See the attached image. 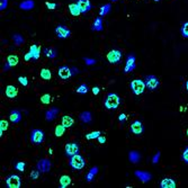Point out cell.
I'll return each instance as SVG.
<instances>
[{
    "mask_svg": "<svg viewBox=\"0 0 188 188\" xmlns=\"http://www.w3.org/2000/svg\"><path fill=\"white\" fill-rule=\"evenodd\" d=\"M119 104H121V98H119V96L115 93L108 94L104 101L105 108H106V109H109V110L116 109V108L119 106Z\"/></svg>",
    "mask_w": 188,
    "mask_h": 188,
    "instance_id": "obj_1",
    "label": "cell"
},
{
    "mask_svg": "<svg viewBox=\"0 0 188 188\" xmlns=\"http://www.w3.org/2000/svg\"><path fill=\"white\" fill-rule=\"evenodd\" d=\"M69 165H70V167L73 170H81V169H84L86 167V160H84V158L82 155H80L78 153V155L70 157Z\"/></svg>",
    "mask_w": 188,
    "mask_h": 188,
    "instance_id": "obj_2",
    "label": "cell"
},
{
    "mask_svg": "<svg viewBox=\"0 0 188 188\" xmlns=\"http://www.w3.org/2000/svg\"><path fill=\"white\" fill-rule=\"evenodd\" d=\"M145 82L140 80V79H135L131 82V89H132L133 94L135 95H141V94H143L144 89H145Z\"/></svg>",
    "mask_w": 188,
    "mask_h": 188,
    "instance_id": "obj_3",
    "label": "cell"
},
{
    "mask_svg": "<svg viewBox=\"0 0 188 188\" xmlns=\"http://www.w3.org/2000/svg\"><path fill=\"white\" fill-rule=\"evenodd\" d=\"M6 184L8 188H20L22 186V180H20L19 176L17 175H10L6 179Z\"/></svg>",
    "mask_w": 188,
    "mask_h": 188,
    "instance_id": "obj_4",
    "label": "cell"
},
{
    "mask_svg": "<svg viewBox=\"0 0 188 188\" xmlns=\"http://www.w3.org/2000/svg\"><path fill=\"white\" fill-rule=\"evenodd\" d=\"M122 52L119 50H112L109 51L108 53H107V60L109 63L112 64H115V63H118V62H121L122 60Z\"/></svg>",
    "mask_w": 188,
    "mask_h": 188,
    "instance_id": "obj_5",
    "label": "cell"
},
{
    "mask_svg": "<svg viewBox=\"0 0 188 188\" xmlns=\"http://www.w3.org/2000/svg\"><path fill=\"white\" fill-rule=\"evenodd\" d=\"M135 68H136V58H135L134 54H130V55H127L126 64L124 68V73L132 72Z\"/></svg>",
    "mask_w": 188,
    "mask_h": 188,
    "instance_id": "obj_6",
    "label": "cell"
},
{
    "mask_svg": "<svg viewBox=\"0 0 188 188\" xmlns=\"http://www.w3.org/2000/svg\"><path fill=\"white\" fill-rule=\"evenodd\" d=\"M43 140H44V133H43L42 130H33L31 133V141L32 143L34 144H39L42 143Z\"/></svg>",
    "mask_w": 188,
    "mask_h": 188,
    "instance_id": "obj_7",
    "label": "cell"
},
{
    "mask_svg": "<svg viewBox=\"0 0 188 188\" xmlns=\"http://www.w3.org/2000/svg\"><path fill=\"white\" fill-rule=\"evenodd\" d=\"M145 86L146 88L149 90H155L158 87H159V84H160V81H159V79L157 78L155 76H148L145 77Z\"/></svg>",
    "mask_w": 188,
    "mask_h": 188,
    "instance_id": "obj_8",
    "label": "cell"
},
{
    "mask_svg": "<svg viewBox=\"0 0 188 188\" xmlns=\"http://www.w3.org/2000/svg\"><path fill=\"white\" fill-rule=\"evenodd\" d=\"M55 34L59 38H68V37H70L71 31L67 27V26L58 25L55 28Z\"/></svg>",
    "mask_w": 188,
    "mask_h": 188,
    "instance_id": "obj_9",
    "label": "cell"
},
{
    "mask_svg": "<svg viewBox=\"0 0 188 188\" xmlns=\"http://www.w3.org/2000/svg\"><path fill=\"white\" fill-rule=\"evenodd\" d=\"M80 151V148H79L78 143H74V142H70V143L65 144V155L68 157H72V155H76Z\"/></svg>",
    "mask_w": 188,
    "mask_h": 188,
    "instance_id": "obj_10",
    "label": "cell"
},
{
    "mask_svg": "<svg viewBox=\"0 0 188 188\" xmlns=\"http://www.w3.org/2000/svg\"><path fill=\"white\" fill-rule=\"evenodd\" d=\"M36 168L38 169L41 172H48L51 170V161L48 160V159H45V158H43V159H41V160L37 162L36 165Z\"/></svg>",
    "mask_w": 188,
    "mask_h": 188,
    "instance_id": "obj_11",
    "label": "cell"
},
{
    "mask_svg": "<svg viewBox=\"0 0 188 188\" xmlns=\"http://www.w3.org/2000/svg\"><path fill=\"white\" fill-rule=\"evenodd\" d=\"M131 132L133 134H136V135H141L142 133L144 132V126L142 122L140 121H134L132 124H131Z\"/></svg>",
    "mask_w": 188,
    "mask_h": 188,
    "instance_id": "obj_12",
    "label": "cell"
},
{
    "mask_svg": "<svg viewBox=\"0 0 188 188\" xmlns=\"http://www.w3.org/2000/svg\"><path fill=\"white\" fill-rule=\"evenodd\" d=\"M58 74H59V77L61 79H63V80H67V79H69L71 76H72V71H71L70 68L67 67V65H62V67L59 68Z\"/></svg>",
    "mask_w": 188,
    "mask_h": 188,
    "instance_id": "obj_13",
    "label": "cell"
},
{
    "mask_svg": "<svg viewBox=\"0 0 188 188\" xmlns=\"http://www.w3.org/2000/svg\"><path fill=\"white\" fill-rule=\"evenodd\" d=\"M69 13H70L73 17H78L82 14L81 8H80V6L78 5V3H72L69 5Z\"/></svg>",
    "mask_w": 188,
    "mask_h": 188,
    "instance_id": "obj_14",
    "label": "cell"
},
{
    "mask_svg": "<svg viewBox=\"0 0 188 188\" xmlns=\"http://www.w3.org/2000/svg\"><path fill=\"white\" fill-rule=\"evenodd\" d=\"M104 22H103V17H96L95 20H94L93 25H91V29L96 32H101L104 29V26H103Z\"/></svg>",
    "mask_w": 188,
    "mask_h": 188,
    "instance_id": "obj_15",
    "label": "cell"
},
{
    "mask_svg": "<svg viewBox=\"0 0 188 188\" xmlns=\"http://www.w3.org/2000/svg\"><path fill=\"white\" fill-rule=\"evenodd\" d=\"M134 175L141 180V181H142V183H148V181L151 180V174H149V172H146V171L136 170V171L134 172Z\"/></svg>",
    "mask_w": 188,
    "mask_h": 188,
    "instance_id": "obj_16",
    "label": "cell"
},
{
    "mask_svg": "<svg viewBox=\"0 0 188 188\" xmlns=\"http://www.w3.org/2000/svg\"><path fill=\"white\" fill-rule=\"evenodd\" d=\"M9 119L13 124H18L22 121V113L19 110L14 109L10 112V115H9Z\"/></svg>",
    "mask_w": 188,
    "mask_h": 188,
    "instance_id": "obj_17",
    "label": "cell"
},
{
    "mask_svg": "<svg viewBox=\"0 0 188 188\" xmlns=\"http://www.w3.org/2000/svg\"><path fill=\"white\" fill-rule=\"evenodd\" d=\"M78 5L80 6V8H81V13L82 14H86L90 9L93 8V6H91V3H90L89 0H78L77 1Z\"/></svg>",
    "mask_w": 188,
    "mask_h": 188,
    "instance_id": "obj_18",
    "label": "cell"
},
{
    "mask_svg": "<svg viewBox=\"0 0 188 188\" xmlns=\"http://www.w3.org/2000/svg\"><path fill=\"white\" fill-rule=\"evenodd\" d=\"M5 94H6V96H7L8 98H15V97L17 96V94H18V90H17V88L15 87V86H11V84H9V86H7V87H6Z\"/></svg>",
    "mask_w": 188,
    "mask_h": 188,
    "instance_id": "obj_19",
    "label": "cell"
},
{
    "mask_svg": "<svg viewBox=\"0 0 188 188\" xmlns=\"http://www.w3.org/2000/svg\"><path fill=\"white\" fill-rule=\"evenodd\" d=\"M161 188H176V181L171 178H165L160 183Z\"/></svg>",
    "mask_w": 188,
    "mask_h": 188,
    "instance_id": "obj_20",
    "label": "cell"
},
{
    "mask_svg": "<svg viewBox=\"0 0 188 188\" xmlns=\"http://www.w3.org/2000/svg\"><path fill=\"white\" fill-rule=\"evenodd\" d=\"M59 112H60L59 108H55V107L51 108V109H48V112H46V114H45V119H46V121H53L54 118L58 116Z\"/></svg>",
    "mask_w": 188,
    "mask_h": 188,
    "instance_id": "obj_21",
    "label": "cell"
},
{
    "mask_svg": "<svg viewBox=\"0 0 188 188\" xmlns=\"http://www.w3.org/2000/svg\"><path fill=\"white\" fill-rule=\"evenodd\" d=\"M79 118H80V121H81L82 123L89 124L90 122L93 121V115H91V113L90 112H82V113H80Z\"/></svg>",
    "mask_w": 188,
    "mask_h": 188,
    "instance_id": "obj_22",
    "label": "cell"
},
{
    "mask_svg": "<svg viewBox=\"0 0 188 188\" xmlns=\"http://www.w3.org/2000/svg\"><path fill=\"white\" fill-rule=\"evenodd\" d=\"M29 52H31L32 56H33V60H38L39 55H41V48L37 46V45L33 44L29 48Z\"/></svg>",
    "mask_w": 188,
    "mask_h": 188,
    "instance_id": "obj_23",
    "label": "cell"
},
{
    "mask_svg": "<svg viewBox=\"0 0 188 188\" xmlns=\"http://www.w3.org/2000/svg\"><path fill=\"white\" fill-rule=\"evenodd\" d=\"M59 183H60V188H67L71 184V178L68 175H63V176L60 177Z\"/></svg>",
    "mask_w": 188,
    "mask_h": 188,
    "instance_id": "obj_24",
    "label": "cell"
},
{
    "mask_svg": "<svg viewBox=\"0 0 188 188\" xmlns=\"http://www.w3.org/2000/svg\"><path fill=\"white\" fill-rule=\"evenodd\" d=\"M19 7L23 10H31L34 8V1L33 0H25V1L20 3Z\"/></svg>",
    "mask_w": 188,
    "mask_h": 188,
    "instance_id": "obj_25",
    "label": "cell"
},
{
    "mask_svg": "<svg viewBox=\"0 0 188 188\" xmlns=\"http://www.w3.org/2000/svg\"><path fill=\"white\" fill-rule=\"evenodd\" d=\"M44 54L46 58H50V59H55L58 56V52L54 48H46L44 50Z\"/></svg>",
    "mask_w": 188,
    "mask_h": 188,
    "instance_id": "obj_26",
    "label": "cell"
},
{
    "mask_svg": "<svg viewBox=\"0 0 188 188\" xmlns=\"http://www.w3.org/2000/svg\"><path fill=\"white\" fill-rule=\"evenodd\" d=\"M97 172H98V167H94L93 169H90L89 172L86 175V180H87L88 183H91V181H93Z\"/></svg>",
    "mask_w": 188,
    "mask_h": 188,
    "instance_id": "obj_27",
    "label": "cell"
},
{
    "mask_svg": "<svg viewBox=\"0 0 188 188\" xmlns=\"http://www.w3.org/2000/svg\"><path fill=\"white\" fill-rule=\"evenodd\" d=\"M63 125H64L67 129H69V127H71L73 125V123H74V121H73V118L71 117V116H68V115H65V116H63L62 117V122H61Z\"/></svg>",
    "mask_w": 188,
    "mask_h": 188,
    "instance_id": "obj_28",
    "label": "cell"
},
{
    "mask_svg": "<svg viewBox=\"0 0 188 188\" xmlns=\"http://www.w3.org/2000/svg\"><path fill=\"white\" fill-rule=\"evenodd\" d=\"M18 62H19V59H18V56H17V55H14V54H11V55H8V58H7V63H8V64L10 65L11 68L18 64Z\"/></svg>",
    "mask_w": 188,
    "mask_h": 188,
    "instance_id": "obj_29",
    "label": "cell"
},
{
    "mask_svg": "<svg viewBox=\"0 0 188 188\" xmlns=\"http://www.w3.org/2000/svg\"><path fill=\"white\" fill-rule=\"evenodd\" d=\"M110 9H112V6H110V3H106V5L101 6L100 9H99V16H100V17L106 16V15L110 11Z\"/></svg>",
    "mask_w": 188,
    "mask_h": 188,
    "instance_id": "obj_30",
    "label": "cell"
},
{
    "mask_svg": "<svg viewBox=\"0 0 188 188\" xmlns=\"http://www.w3.org/2000/svg\"><path fill=\"white\" fill-rule=\"evenodd\" d=\"M65 129H67V127H65L63 124H59V125H56L55 130H54V134H55V136H58V138L62 136V135L64 134Z\"/></svg>",
    "mask_w": 188,
    "mask_h": 188,
    "instance_id": "obj_31",
    "label": "cell"
},
{
    "mask_svg": "<svg viewBox=\"0 0 188 188\" xmlns=\"http://www.w3.org/2000/svg\"><path fill=\"white\" fill-rule=\"evenodd\" d=\"M129 159L132 163H138L140 161V153L136 151H131L129 155Z\"/></svg>",
    "mask_w": 188,
    "mask_h": 188,
    "instance_id": "obj_32",
    "label": "cell"
},
{
    "mask_svg": "<svg viewBox=\"0 0 188 188\" xmlns=\"http://www.w3.org/2000/svg\"><path fill=\"white\" fill-rule=\"evenodd\" d=\"M39 77L44 79V80H50L52 78V73H51V71L48 69H42L41 72H39Z\"/></svg>",
    "mask_w": 188,
    "mask_h": 188,
    "instance_id": "obj_33",
    "label": "cell"
},
{
    "mask_svg": "<svg viewBox=\"0 0 188 188\" xmlns=\"http://www.w3.org/2000/svg\"><path fill=\"white\" fill-rule=\"evenodd\" d=\"M13 39H14L15 45H17V46H20V45L24 43V37H23L22 35H19V34H14Z\"/></svg>",
    "mask_w": 188,
    "mask_h": 188,
    "instance_id": "obj_34",
    "label": "cell"
},
{
    "mask_svg": "<svg viewBox=\"0 0 188 188\" xmlns=\"http://www.w3.org/2000/svg\"><path fill=\"white\" fill-rule=\"evenodd\" d=\"M7 129H8V122L1 119L0 121V136H3V134L7 131Z\"/></svg>",
    "mask_w": 188,
    "mask_h": 188,
    "instance_id": "obj_35",
    "label": "cell"
},
{
    "mask_svg": "<svg viewBox=\"0 0 188 188\" xmlns=\"http://www.w3.org/2000/svg\"><path fill=\"white\" fill-rule=\"evenodd\" d=\"M101 132L100 131H95V132H91V133H88L86 135V139L87 140H94V139H98V136H100Z\"/></svg>",
    "mask_w": 188,
    "mask_h": 188,
    "instance_id": "obj_36",
    "label": "cell"
},
{
    "mask_svg": "<svg viewBox=\"0 0 188 188\" xmlns=\"http://www.w3.org/2000/svg\"><path fill=\"white\" fill-rule=\"evenodd\" d=\"M180 33H181V35H183L184 37L188 38V22L184 23V25L180 28Z\"/></svg>",
    "mask_w": 188,
    "mask_h": 188,
    "instance_id": "obj_37",
    "label": "cell"
},
{
    "mask_svg": "<svg viewBox=\"0 0 188 188\" xmlns=\"http://www.w3.org/2000/svg\"><path fill=\"white\" fill-rule=\"evenodd\" d=\"M41 103L44 105H48L51 103V95H48V94H45V95H43L42 97H41Z\"/></svg>",
    "mask_w": 188,
    "mask_h": 188,
    "instance_id": "obj_38",
    "label": "cell"
},
{
    "mask_svg": "<svg viewBox=\"0 0 188 188\" xmlns=\"http://www.w3.org/2000/svg\"><path fill=\"white\" fill-rule=\"evenodd\" d=\"M88 93V87L87 84H80L79 88L77 89V94H87Z\"/></svg>",
    "mask_w": 188,
    "mask_h": 188,
    "instance_id": "obj_39",
    "label": "cell"
},
{
    "mask_svg": "<svg viewBox=\"0 0 188 188\" xmlns=\"http://www.w3.org/2000/svg\"><path fill=\"white\" fill-rule=\"evenodd\" d=\"M25 162H23V161H20V162H17L16 165H15V168H16V170H18V171H24L25 170Z\"/></svg>",
    "mask_w": 188,
    "mask_h": 188,
    "instance_id": "obj_40",
    "label": "cell"
},
{
    "mask_svg": "<svg viewBox=\"0 0 188 188\" xmlns=\"http://www.w3.org/2000/svg\"><path fill=\"white\" fill-rule=\"evenodd\" d=\"M18 82H19L20 84H23L24 87H27L28 86V79L26 78V77H19V78H18Z\"/></svg>",
    "mask_w": 188,
    "mask_h": 188,
    "instance_id": "obj_41",
    "label": "cell"
},
{
    "mask_svg": "<svg viewBox=\"0 0 188 188\" xmlns=\"http://www.w3.org/2000/svg\"><path fill=\"white\" fill-rule=\"evenodd\" d=\"M181 159H183L184 162H186L188 165V146L184 150L183 155H181Z\"/></svg>",
    "mask_w": 188,
    "mask_h": 188,
    "instance_id": "obj_42",
    "label": "cell"
},
{
    "mask_svg": "<svg viewBox=\"0 0 188 188\" xmlns=\"http://www.w3.org/2000/svg\"><path fill=\"white\" fill-rule=\"evenodd\" d=\"M31 177L33 180H36L37 178L39 177V170L38 169H36V170H33V171L31 172Z\"/></svg>",
    "mask_w": 188,
    "mask_h": 188,
    "instance_id": "obj_43",
    "label": "cell"
},
{
    "mask_svg": "<svg viewBox=\"0 0 188 188\" xmlns=\"http://www.w3.org/2000/svg\"><path fill=\"white\" fill-rule=\"evenodd\" d=\"M7 6H8V0H0V10H5Z\"/></svg>",
    "mask_w": 188,
    "mask_h": 188,
    "instance_id": "obj_44",
    "label": "cell"
},
{
    "mask_svg": "<svg viewBox=\"0 0 188 188\" xmlns=\"http://www.w3.org/2000/svg\"><path fill=\"white\" fill-rule=\"evenodd\" d=\"M160 155H161L160 151H158L157 153H155V157L152 158V163H153V165H155V163L159 162V159H160Z\"/></svg>",
    "mask_w": 188,
    "mask_h": 188,
    "instance_id": "obj_45",
    "label": "cell"
},
{
    "mask_svg": "<svg viewBox=\"0 0 188 188\" xmlns=\"http://www.w3.org/2000/svg\"><path fill=\"white\" fill-rule=\"evenodd\" d=\"M45 6L48 7V9H51V10H53V9L56 8V3H50V1H46V3H45Z\"/></svg>",
    "mask_w": 188,
    "mask_h": 188,
    "instance_id": "obj_46",
    "label": "cell"
},
{
    "mask_svg": "<svg viewBox=\"0 0 188 188\" xmlns=\"http://www.w3.org/2000/svg\"><path fill=\"white\" fill-rule=\"evenodd\" d=\"M84 62H86V64L87 65H91V64H95L96 61L94 59H89V58H86L84 59Z\"/></svg>",
    "mask_w": 188,
    "mask_h": 188,
    "instance_id": "obj_47",
    "label": "cell"
},
{
    "mask_svg": "<svg viewBox=\"0 0 188 188\" xmlns=\"http://www.w3.org/2000/svg\"><path fill=\"white\" fill-rule=\"evenodd\" d=\"M118 121L121 122V123H123V122L126 121V114H124V113L119 114V116H118Z\"/></svg>",
    "mask_w": 188,
    "mask_h": 188,
    "instance_id": "obj_48",
    "label": "cell"
},
{
    "mask_svg": "<svg viewBox=\"0 0 188 188\" xmlns=\"http://www.w3.org/2000/svg\"><path fill=\"white\" fill-rule=\"evenodd\" d=\"M24 59H25L26 62H28V61H31V60H33V56H32L31 52H28V53H26L25 56H24Z\"/></svg>",
    "mask_w": 188,
    "mask_h": 188,
    "instance_id": "obj_49",
    "label": "cell"
},
{
    "mask_svg": "<svg viewBox=\"0 0 188 188\" xmlns=\"http://www.w3.org/2000/svg\"><path fill=\"white\" fill-rule=\"evenodd\" d=\"M97 140H98V142L100 144H105L106 143V138H105V136H98V139H97Z\"/></svg>",
    "mask_w": 188,
    "mask_h": 188,
    "instance_id": "obj_50",
    "label": "cell"
},
{
    "mask_svg": "<svg viewBox=\"0 0 188 188\" xmlns=\"http://www.w3.org/2000/svg\"><path fill=\"white\" fill-rule=\"evenodd\" d=\"M93 94H94V95H98V94H99V88L98 87L93 88Z\"/></svg>",
    "mask_w": 188,
    "mask_h": 188,
    "instance_id": "obj_51",
    "label": "cell"
},
{
    "mask_svg": "<svg viewBox=\"0 0 188 188\" xmlns=\"http://www.w3.org/2000/svg\"><path fill=\"white\" fill-rule=\"evenodd\" d=\"M9 68H11V67H10V65L8 64V63H6V64H5V69H3V70H5V71L9 70Z\"/></svg>",
    "mask_w": 188,
    "mask_h": 188,
    "instance_id": "obj_52",
    "label": "cell"
},
{
    "mask_svg": "<svg viewBox=\"0 0 188 188\" xmlns=\"http://www.w3.org/2000/svg\"><path fill=\"white\" fill-rule=\"evenodd\" d=\"M72 74H76V73H78V70H77V68H72Z\"/></svg>",
    "mask_w": 188,
    "mask_h": 188,
    "instance_id": "obj_53",
    "label": "cell"
},
{
    "mask_svg": "<svg viewBox=\"0 0 188 188\" xmlns=\"http://www.w3.org/2000/svg\"><path fill=\"white\" fill-rule=\"evenodd\" d=\"M186 89H187V91H188V81L186 82Z\"/></svg>",
    "mask_w": 188,
    "mask_h": 188,
    "instance_id": "obj_54",
    "label": "cell"
},
{
    "mask_svg": "<svg viewBox=\"0 0 188 188\" xmlns=\"http://www.w3.org/2000/svg\"><path fill=\"white\" fill-rule=\"evenodd\" d=\"M186 134H187V136H188V129H187V131H186Z\"/></svg>",
    "mask_w": 188,
    "mask_h": 188,
    "instance_id": "obj_55",
    "label": "cell"
},
{
    "mask_svg": "<svg viewBox=\"0 0 188 188\" xmlns=\"http://www.w3.org/2000/svg\"><path fill=\"white\" fill-rule=\"evenodd\" d=\"M110 1H117V0H110Z\"/></svg>",
    "mask_w": 188,
    "mask_h": 188,
    "instance_id": "obj_56",
    "label": "cell"
},
{
    "mask_svg": "<svg viewBox=\"0 0 188 188\" xmlns=\"http://www.w3.org/2000/svg\"><path fill=\"white\" fill-rule=\"evenodd\" d=\"M155 1H157V3H158V1H160V0H155Z\"/></svg>",
    "mask_w": 188,
    "mask_h": 188,
    "instance_id": "obj_57",
    "label": "cell"
}]
</instances>
